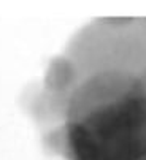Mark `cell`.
<instances>
[{"instance_id": "2", "label": "cell", "mask_w": 146, "mask_h": 160, "mask_svg": "<svg viewBox=\"0 0 146 160\" xmlns=\"http://www.w3.org/2000/svg\"><path fill=\"white\" fill-rule=\"evenodd\" d=\"M144 160H146V158H144Z\"/></svg>"}, {"instance_id": "1", "label": "cell", "mask_w": 146, "mask_h": 160, "mask_svg": "<svg viewBox=\"0 0 146 160\" xmlns=\"http://www.w3.org/2000/svg\"><path fill=\"white\" fill-rule=\"evenodd\" d=\"M62 141L70 160H144L146 63L95 65L68 100Z\"/></svg>"}]
</instances>
